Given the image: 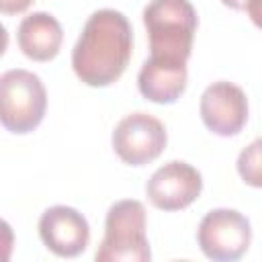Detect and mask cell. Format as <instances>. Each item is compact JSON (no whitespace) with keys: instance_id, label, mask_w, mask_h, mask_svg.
<instances>
[{"instance_id":"cell-10","label":"cell","mask_w":262,"mask_h":262,"mask_svg":"<svg viewBox=\"0 0 262 262\" xmlns=\"http://www.w3.org/2000/svg\"><path fill=\"white\" fill-rule=\"evenodd\" d=\"M186 80H188L186 61L164 59L154 55H149L143 61L137 74V86L141 96L156 104L176 102L186 88Z\"/></svg>"},{"instance_id":"cell-14","label":"cell","mask_w":262,"mask_h":262,"mask_svg":"<svg viewBox=\"0 0 262 262\" xmlns=\"http://www.w3.org/2000/svg\"><path fill=\"white\" fill-rule=\"evenodd\" d=\"M223 6L231 8V10H246L252 20L258 25V16H260V0H221Z\"/></svg>"},{"instance_id":"cell-11","label":"cell","mask_w":262,"mask_h":262,"mask_svg":"<svg viewBox=\"0 0 262 262\" xmlns=\"http://www.w3.org/2000/svg\"><path fill=\"white\" fill-rule=\"evenodd\" d=\"M16 41L20 51L33 61H51L63 41V31L59 20L49 12H33L25 16L16 31Z\"/></svg>"},{"instance_id":"cell-4","label":"cell","mask_w":262,"mask_h":262,"mask_svg":"<svg viewBox=\"0 0 262 262\" xmlns=\"http://www.w3.org/2000/svg\"><path fill=\"white\" fill-rule=\"evenodd\" d=\"M47 111V90L41 78L16 68L0 74V125L16 135L35 131Z\"/></svg>"},{"instance_id":"cell-16","label":"cell","mask_w":262,"mask_h":262,"mask_svg":"<svg viewBox=\"0 0 262 262\" xmlns=\"http://www.w3.org/2000/svg\"><path fill=\"white\" fill-rule=\"evenodd\" d=\"M6 47H8V31L4 25H0V57L4 55Z\"/></svg>"},{"instance_id":"cell-9","label":"cell","mask_w":262,"mask_h":262,"mask_svg":"<svg viewBox=\"0 0 262 262\" xmlns=\"http://www.w3.org/2000/svg\"><path fill=\"white\" fill-rule=\"evenodd\" d=\"M39 235L49 252L61 258L80 256L90 242V225L74 207L53 205L39 219Z\"/></svg>"},{"instance_id":"cell-6","label":"cell","mask_w":262,"mask_h":262,"mask_svg":"<svg viewBox=\"0 0 262 262\" xmlns=\"http://www.w3.org/2000/svg\"><path fill=\"white\" fill-rule=\"evenodd\" d=\"M168 143L166 127L147 113H131L123 117L113 131V149L129 166H145L154 162Z\"/></svg>"},{"instance_id":"cell-2","label":"cell","mask_w":262,"mask_h":262,"mask_svg":"<svg viewBox=\"0 0 262 262\" xmlns=\"http://www.w3.org/2000/svg\"><path fill=\"white\" fill-rule=\"evenodd\" d=\"M149 55L188 61L199 16L190 0H149L143 8Z\"/></svg>"},{"instance_id":"cell-5","label":"cell","mask_w":262,"mask_h":262,"mask_svg":"<svg viewBox=\"0 0 262 262\" xmlns=\"http://www.w3.org/2000/svg\"><path fill=\"white\" fill-rule=\"evenodd\" d=\"M196 242L207 258L215 262H233L248 252L252 227L235 209H213L201 219Z\"/></svg>"},{"instance_id":"cell-3","label":"cell","mask_w":262,"mask_h":262,"mask_svg":"<svg viewBox=\"0 0 262 262\" xmlns=\"http://www.w3.org/2000/svg\"><path fill=\"white\" fill-rule=\"evenodd\" d=\"M98 262H147L151 258L145 235V209L135 199L111 205L104 219V237L94 254Z\"/></svg>"},{"instance_id":"cell-7","label":"cell","mask_w":262,"mask_h":262,"mask_svg":"<svg viewBox=\"0 0 262 262\" xmlns=\"http://www.w3.org/2000/svg\"><path fill=\"white\" fill-rule=\"evenodd\" d=\"M203 190L201 172L182 162L172 160L160 166L145 184V194L149 203L160 211H180L192 205Z\"/></svg>"},{"instance_id":"cell-1","label":"cell","mask_w":262,"mask_h":262,"mask_svg":"<svg viewBox=\"0 0 262 262\" xmlns=\"http://www.w3.org/2000/svg\"><path fill=\"white\" fill-rule=\"evenodd\" d=\"M133 51V29L115 8H100L88 16L72 49V68L80 82L92 88L115 84Z\"/></svg>"},{"instance_id":"cell-12","label":"cell","mask_w":262,"mask_h":262,"mask_svg":"<svg viewBox=\"0 0 262 262\" xmlns=\"http://www.w3.org/2000/svg\"><path fill=\"white\" fill-rule=\"evenodd\" d=\"M237 172L250 186H260V139H254L237 158Z\"/></svg>"},{"instance_id":"cell-8","label":"cell","mask_w":262,"mask_h":262,"mask_svg":"<svg viewBox=\"0 0 262 262\" xmlns=\"http://www.w3.org/2000/svg\"><path fill=\"white\" fill-rule=\"evenodd\" d=\"M199 111L205 127L219 137L237 135L248 123L246 92L227 80L213 82L205 88Z\"/></svg>"},{"instance_id":"cell-15","label":"cell","mask_w":262,"mask_h":262,"mask_svg":"<svg viewBox=\"0 0 262 262\" xmlns=\"http://www.w3.org/2000/svg\"><path fill=\"white\" fill-rule=\"evenodd\" d=\"M35 0H0V12L2 14H18L25 12Z\"/></svg>"},{"instance_id":"cell-13","label":"cell","mask_w":262,"mask_h":262,"mask_svg":"<svg viewBox=\"0 0 262 262\" xmlns=\"http://www.w3.org/2000/svg\"><path fill=\"white\" fill-rule=\"evenodd\" d=\"M14 248V231L12 227L0 219V262H8Z\"/></svg>"}]
</instances>
